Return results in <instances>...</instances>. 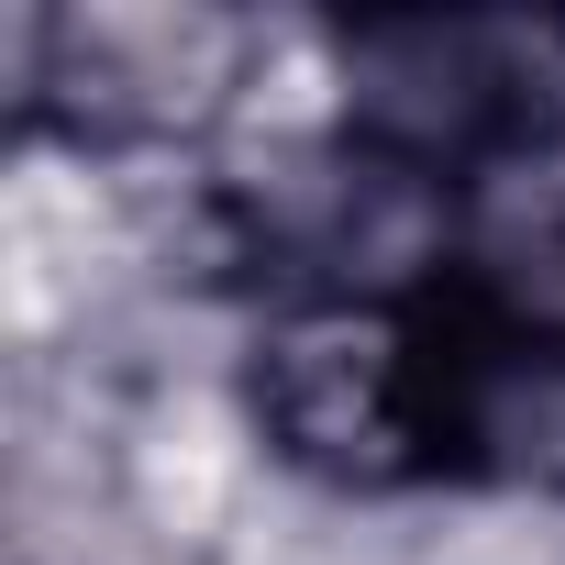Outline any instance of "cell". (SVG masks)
I'll list each match as a JSON object with an SVG mask.
<instances>
[{"instance_id":"obj_1","label":"cell","mask_w":565,"mask_h":565,"mask_svg":"<svg viewBox=\"0 0 565 565\" xmlns=\"http://www.w3.org/2000/svg\"><path fill=\"white\" fill-rule=\"evenodd\" d=\"M244 411L266 466L333 499H399L466 444V355L422 300H289L255 333Z\"/></svg>"},{"instance_id":"obj_2","label":"cell","mask_w":565,"mask_h":565,"mask_svg":"<svg viewBox=\"0 0 565 565\" xmlns=\"http://www.w3.org/2000/svg\"><path fill=\"white\" fill-rule=\"evenodd\" d=\"M266 67V23L200 12V0H67L12 12V100L23 134H56L78 156H156L244 122Z\"/></svg>"},{"instance_id":"obj_3","label":"cell","mask_w":565,"mask_h":565,"mask_svg":"<svg viewBox=\"0 0 565 565\" xmlns=\"http://www.w3.org/2000/svg\"><path fill=\"white\" fill-rule=\"evenodd\" d=\"M344 67V145L411 178H488L565 122V34L543 23H466V12H388L333 34Z\"/></svg>"}]
</instances>
